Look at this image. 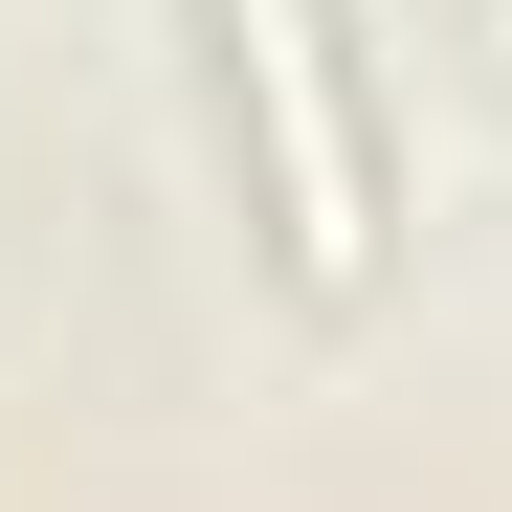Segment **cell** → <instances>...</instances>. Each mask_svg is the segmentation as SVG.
I'll return each instance as SVG.
<instances>
[{
  "mask_svg": "<svg viewBox=\"0 0 512 512\" xmlns=\"http://www.w3.org/2000/svg\"><path fill=\"white\" fill-rule=\"evenodd\" d=\"M245 45V112H268V179H290V268H357L379 201H357V134H334V23L312 0H223Z\"/></svg>",
  "mask_w": 512,
  "mask_h": 512,
  "instance_id": "6da1fadb",
  "label": "cell"
}]
</instances>
